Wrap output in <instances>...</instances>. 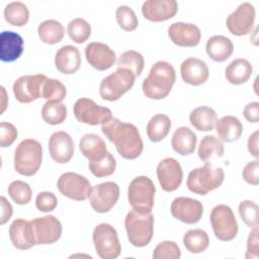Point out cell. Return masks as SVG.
Instances as JSON below:
<instances>
[{
    "label": "cell",
    "mask_w": 259,
    "mask_h": 259,
    "mask_svg": "<svg viewBox=\"0 0 259 259\" xmlns=\"http://www.w3.org/2000/svg\"><path fill=\"white\" fill-rule=\"evenodd\" d=\"M103 135L115 146L118 154L127 160L138 158L144 148L138 127L130 122L111 117L101 124Z\"/></svg>",
    "instance_id": "cell-1"
},
{
    "label": "cell",
    "mask_w": 259,
    "mask_h": 259,
    "mask_svg": "<svg viewBox=\"0 0 259 259\" xmlns=\"http://www.w3.org/2000/svg\"><path fill=\"white\" fill-rule=\"evenodd\" d=\"M176 80L174 67L165 61L156 62L147 78L144 79L142 89L146 97L154 100L164 99L169 95Z\"/></svg>",
    "instance_id": "cell-2"
},
{
    "label": "cell",
    "mask_w": 259,
    "mask_h": 259,
    "mask_svg": "<svg viewBox=\"0 0 259 259\" xmlns=\"http://www.w3.org/2000/svg\"><path fill=\"white\" fill-rule=\"evenodd\" d=\"M42 161V147L34 139L21 141L14 152V169L23 176L34 175Z\"/></svg>",
    "instance_id": "cell-3"
},
{
    "label": "cell",
    "mask_w": 259,
    "mask_h": 259,
    "mask_svg": "<svg viewBox=\"0 0 259 259\" xmlns=\"http://www.w3.org/2000/svg\"><path fill=\"white\" fill-rule=\"evenodd\" d=\"M124 227L130 243L135 247H145L153 238L154 217L151 212L142 213L132 209L124 219Z\"/></svg>",
    "instance_id": "cell-4"
},
{
    "label": "cell",
    "mask_w": 259,
    "mask_h": 259,
    "mask_svg": "<svg viewBox=\"0 0 259 259\" xmlns=\"http://www.w3.org/2000/svg\"><path fill=\"white\" fill-rule=\"evenodd\" d=\"M225 173L223 168L213 167L210 163H205L202 167L191 170L186 180L187 188L199 195H205L209 191L220 187L224 181Z\"/></svg>",
    "instance_id": "cell-5"
},
{
    "label": "cell",
    "mask_w": 259,
    "mask_h": 259,
    "mask_svg": "<svg viewBox=\"0 0 259 259\" xmlns=\"http://www.w3.org/2000/svg\"><path fill=\"white\" fill-rule=\"evenodd\" d=\"M156 187L147 176L134 178L127 188V200L133 209L147 213L151 212L155 202Z\"/></svg>",
    "instance_id": "cell-6"
},
{
    "label": "cell",
    "mask_w": 259,
    "mask_h": 259,
    "mask_svg": "<svg viewBox=\"0 0 259 259\" xmlns=\"http://www.w3.org/2000/svg\"><path fill=\"white\" fill-rule=\"evenodd\" d=\"M135 74L125 68H117L115 72L102 79L99 94L102 99L116 101L126 93L135 84Z\"/></svg>",
    "instance_id": "cell-7"
},
{
    "label": "cell",
    "mask_w": 259,
    "mask_h": 259,
    "mask_svg": "<svg viewBox=\"0 0 259 259\" xmlns=\"http://www.w3.org/2000/svg\"><path fill=\"white\" fill-rule=\"evenodd\" d=\"M92 239L97 255L101 259H115L120 255L121 246L116 230L109 224L97 225L92 234Z\"/></svg>",
    "instance_id": "cell-8"
},
{
    "label": "cell",
    "mask_w": 259,
    "mask_h": 259,
    "mask_svg": "<svg viewBox=\"0 0 259 259\" xmlns=\"http://www.w3.org/2000/svg\"><path fill=\"white\" fill-rule=\"evenodd\" d=\"M210 224L214 236L221 241H232L238 234V223L229 205H215L210 211Z\"/></svg>",
    "instance_id": "cell-9"
},
{
    "label": "cell",
    "mask_w": 259,
    "mask_h": 259,
    "mask_svg": "<svg viewBox=\"0 0 259 259\" xmlns=\"http://www.w3.org/2000/svg\"><path fill=\"white\" fill-rule=\"evenodd\" d=\"M74 115L79 122L89 125L102 124L112 117V112L105 106L98 105L90 98H79L74 103Z\"/></svg>",
    "instance_id": "cell-10"
},
{
    "label": "cell",
    "mask_w": 259,
    "mask_h": 259,
    "mask_svg": "<svg viewBox=\"0 0 259 259\" xmlns=\"http://www.w3.org/2000/svg\"><path fill=\"white\" fill-rule=\"evenodd\" d=\"M57 187L64 196L77 201L87 199L92 189L90 181L85 176L75 172L62 174L57 181Z\"/></svg>",
    "instance_id": "cell-11"
},
{
    "label": "cell",
    "mask_w": 259,
    "mask_h": 259,
    "mask_svg": "<svg viewBox=\"0 0 259 259\" xmlns=\"http://www.w3.org/2000/svg\"><path fill=\"white\" fill-rule=\"evenodd\" d=\"M47 78L42 74L24 75L17 78L12 86L16 100L21 103H29L42 98V87Z\"/></svg>",
    "instance_id": "cell-12"
},
{
    "label": "cell",
    "mask_w": 259,
    "mask_h": 259,
    "mask_svg": "<svg viewBox=\"0 0 259 259\" xmlns=\"http://www.w3.org/2000/svg\"><path fill=\"white\" fill-rule=\"evenodd\" d=\"M119 198V186L112 181L103 182L92 187L89 200L91 207L99 213L108 212Z\"/></svg>",
    "instance_id": "cell-13"
},
{
    "label": "cell",
    "mask_w": 259,
    "mask_h": 259,
    "mask_svg": "<svg viewBox=\"0 0 259 259\" xmlns=\"http://www.w3.org/2000/svg\"><path fill=\"white\" fill-rule=\"evenodd\" d=\"M35 245L56 243L62 235V224L54 215H45L30 221Z\"/></svg>",
    "instance_id": "cell-14"
},
{
    "label": "cell",
    "mask_w": 259,
    "mask_h": 259,
    "mask_svg": "<svg viewBox=\"0 0 259 259\" xmlns=\"http://www.w3.org/2000/svg\"><path fill=\"white\" fill-rule=\"evenodd\" d=\"M255 16V7L249 2H244L227 17L226 24L232 34L237 36L246 35L252 31Z\"/></svg>",
    "instance_id": "cell-15"
},
{
    "label": "cell",
    "mask_w": 259,
    "mask_h": 259,
    "mask_svg": "<svg viewBox=\"0 0 259 259\" xmlns=\"http://www.w3.org/2000/svg\"><path fill=\"white\" fill-rule=\"evenodd\" d=\"M171 214L178 221L193 225L200 221L203 213L202 203L194 198L179 196L171 203Z\"/></svg>",
    "instance_id": "cell-16"
},
{
    "label": "cell",
    "mask_w": 259,
    "mask_h": 259,
    "mask_svg": "<svg viewBox=\"0 0 259 259\" xmlns=\"http://www.w3.org/2000/svg\"><path fill=\"white\" fill-rule=\"evenodd\" d=\"M157 177L164 191L176 190L182 182L183 171L180 163L174 158H165L157 166Z\"/></svg>",
    "instance_id": "cell-17"
},
{
    "label": "cell",
    "mask_w": 259,
    "mask_h": 259,
    "mask_svg": "<svg viewBox=\"0 0 259 259\" xmlns=\"http://www.w3.org/2000/svg\"><path fill=\"white\" fill-rule=\"evenodd\" d=\"M170 40L178 47L192 48L199 44L201 32L197 25L186 22H174L168 27Z\"/></svg>",
    "instance_id": "cell-18"
},
{
    "label": "cell",
    "mask_w": 259,
    "mask_h": 259,
    "mask_svg": "<svg viewBox=\"0 0 259 259\" xmlns=\"http://www.w3.org/2000/svg\"><path fill=\"white\" fill-rule=\"evenodd\" d=\"M49 151L52 159L59 163H68L75 152V145L70 135L64 131L55 132L49 140Z\"/></svg>",
    "instance_id": "cell-19"
},
{
    "label": "cell",
    "mask_w": 259,
    "mask_h": 259,
    "mask_svg": "<svg viewBox=\"0 0 259 259\" xmlns=\"http://www.w3.org/2000/svg\"><path fill=\"white\" fill-rule=\"evenodd\" d=\"M85 57L87 62L98 71L111 68L116 60L115 53L106 44L99 41H93L86 46Z\"/></svg>",
    "instance_id": "cell-20"
},
{
    "label": "cell",
    "mask_w": 259,
    "mask_h": 259,
    "mask_svg": "<svg viewBox=\"0 0 259 259\" xmlns=\"http://www.w3.org/2000/svg\"><path fill=\"white\" fill-rule=\"evenodd\" d=\"M178 4L175 0H147L142 5L143 16L154 22L166 21L177 13Z\"/></svg>",
    "instance_id": "cell-21"
},
{
    "label": "cell",
    "mask_w": 259,
    "mask_h": 259,
    "mask_svg": "<svg viewBox=\"0 0 259 259\" xmlns=\"http://www.w3.org/2000/svg\"><path fill=\"white\" fill-rule=\"evenodd\" d=\"M182 80L192 86H198L205 83L209 76L206 63L197 58H187L180 66Z\"/></svg>",
    "instance_id": "cell-22"
},
{
    "label": "cell",
    "mask_w": 259,
    "mask_h": 259,
    "mask_svg": "<svg viewBox=\"0 0 259 259\" xmlns=\"http://www.w3.org/2000/svg\"><path fill=\"white\" fill-rule=\"evenodd\" d=\"M9 238L12 245L19 250H28L35 245L30 221L14 220L9 227Z\"/></svg>",
    "instance_id": "cell-23"
},
{
    "label": "cell",
    "mask_w": 259,
    "mask_h": 259,
    "mask_svg": "<svg viewBox=\"0 0 259 259\" xmlns=\"http://www.w3.org/2000/svg\"><path fill=\"white\" fill-rule=\"evenodd\" d=\"M23 53V39L15 31L4 30L0 34V60L10 63Z\"/></svg>",
    "instance_id": "cell-24"
},
{
    "label": "cell",
    "mask_w": 259,
    "mask_h": 259,
    "mask_svg": "<svg viewBox=\"0 0 259 259\" xmlns=\"http://www.w3.org/2000/svg\"><path fill=\"white\" fill-rule=\"evenodd\" d=\"M55 65L62 74L71 75L76 73L81 66L79 50L71 45L60 48L55 56Z\"/></svg>",
    "instance_id": "cell-25"
},
{
    "label": "cell",
    "mask_w": 259,
    "mask_h": 259,
    "mask_svg": "<svg viewBox=\"0 0 259 259\" xmlns=\"http://www.w3.org/2000/svg\"><path fill=\"white\" fill-rule=\"evenodd\" d=\"M205 51L211 60L225 62L232 56L234 45L232 40L225 35H212L206 41Z\"/></svg>",
    "instance_id": "cell-26"
},
{
    "label": "cell",
    "mask_w": 259,
    "mask_h": 259,
    "mask_svg": "<svg viewBox=\"0 0 259 259\" xmlns=\"http://www.w3.org/2000/svg\"><path fill=\"white\" fill-rule=\"evenodd\" d=\"M196 135L187 126H180L175 130L171 139L173 150L179 155L186 156L192 154L196 147Z\"/></svg>",
    "instance_id": "cell-27"
},
{
    "label": "cell",
    "mask_w": 259,
    "mask_h": 259,
    "mask_svg": "<svg viewBox=\"0 0 259 259\" xmlns=\"http://www.w3.org/2000/svg\"><path fill=\"white\" fill-rule=\"evenodd\" d=\"M79 149L89 162L99 160L107 153L105 142L95 134L84 135L79 142Z\"/></svg>",
    "instance_id": "cell-28"
},
{
    "label": "cell",
    "mask_w": 259,
    "mask_h": 259,
    "mask_svg": "<svg viewBox=\"0 0 259 259\" xmlns=\"http://www.w3.org/2000/svg\"><path fill=\"white\" fill-rule=\"evenodd\" d=\"M253 73V67L246 59L239 58L232 61L225 69L227 81L234 85L246 83Z\"/></svg>",
    "instance_id": "cell-29"
},
{
    "label": "cell",
    "mask_w": 259,
    "mask_h": 259,
    "mask_svg": "<svg viewBox=\"0 0 259 259\" xmlns=\"http://www.w3.org/2000/svg\"><path fill=\"white\" fill-rule=\"evenodd\" d=\"M215 130L219 138L226 143L237 141L243 132V125L239 118L233 115H226L217 120Z\"/></svg>",
    "instance_id": "cell-30"
},
{
    "label": "cell",
    "mask_w": 259,
    "mask_h": 259,
    "mask_svg": "<svg viewBox=\"0 0 259 259\" xmlns=\"http://www.w3.org/2000/svg\"><path fill=\"white\" fill-rule=\"evenodd\" d=\"M189 120L192 126L199 132L211 131L218 120L217 112L208 106H198L191 110Z\"/></svg>",
    "instance_id": "cell-31"
},
{
    "label": "cell",
    "mask_w": 259,
    "mask_h": 259,
    "mask_svg": "<svg viewBox=\"0 0 259 259\" xmlns=\"http://www.w3.org/2000/svg\"><path fill=\"white\" fill-rule=\"evenodd\" d=\"M39 39L48 45L60 42L65 35V28L60 21L55 19H47L39 23L37 27Z\"/></svg>",
    "instance_id": "cell-32"
},
{
    "label": "cell",
    "mask_w": 259,
    "mask_h": 259,
    "mask_svg": "<svg viewBox=\"0 0 259 259\" xmlns=\"http://www.w3.org/2000/svg\"><path fill=\"white\" fill-rule=\"evenodd\" d=\"M171 127V119L166 114H156L147 124V136L150 141L157 143L166 138Z\"/></svg>",
    "instance_id": "cell-33"
},
{
    "label": "cell",
    "mask_w": 259,
    "mask_h": 259,
    "mask_svg": "<svg viewBox=\"0 0 259 259\" xmlns=\"http://www.w3.org/2000/svg\"><path fill=\"white\" fill-rule=\"evenodd\" d=\"M224 145L214 136H205L198 146V157L204 163H209L213 158H221L224 156Z\"/></svg>",
    "instance_id": "cell-34"
},
{
    "label": "cell",
    "mask_w": 259,
    "mask_h": 259,
    "mask_svg": "<svg viewBox=\"0 0 259 259\" xmlns=\"http://www.w3.org/2000/svg\"><path fill=\"white\" fill-rule=\"evenodd\" d=\"M183 244L188 252L198 254L207 249L209 245V238L207 233L201 229L189 230L183 236Z\"/></svg>",
    "instance_id": "cell-35"
},
{
    "label": "cell",
    "mask_w": 259,
    "mask_h": 259,
    "mask_svg": "<svg viewBox=\"0 0 259 259\" xmlns=\"http://www.w3.org/2000/svg\"><path fill=\"white\" fill-rule=\"evenodd\" d=\"M5 20L13 26H23L29 19V11L27 6L20 1H12L8 3L3 11Z\"/></svg>",
    "instance_id": "cell-36"
},
{
    "label": "cell",
    "mask_w": 259,
    "mask_h": 259,
    "mask_svg": "<svg viewBox=\"0 0 259 259\" xmlns=\"http://www.w3.org/2000/svg\"><path fill=\"white\" fill-rule=\"evenodd\" d=\"M41 117L49 124H60L67 117V107L60 101H47L41 108Z\"/></svg>",
    "instance_id": "cell-37"
},
{
    "label": "cell",
    "mask_w": 259,
    "mask_h": 259,
    "mask_svg": "<svg viewBox=\"0 0 259 259\" xmlns=\"http://www.w3.org/2000/svg\"><path fill=\"white\" fill-rule=\"evenodd\" d=\"M144 66L145 60L143 55L134 50L123 52L117 60V68L128 69L135 74L136 77L142 74Z\"/></svg>",
    "instance_id": "cell-38"
},
{
    "label": "cell",
    "mask_w": 259,
    "mask_h": 259,
    "mask_svg": "<svg viewBox=\"0 0 259 259\" xmlns=\"http://www.w3.org/2000/svg\"><path fill=\"white\" fill-rule=\"evenodd\" d=\"M67 31L74 42L83 44L91 35V26L84 18L77 17L68 23Z\"/></svg>",
    "instance_id": "cell-39"
},
{
    "label": "cell",
    "mask_w": 259,
    "mask_h": 259,
    "mask_svg": "<svg viewBox=\"0 0 259 259\" xmlns=\"http://www.w3.org/2000/svg\"><path fill=\"white\" fill-rule=\"evenodd\" d=\"M88 167L95 177H106L114 173L116 168V161L112 154L107 152L103 158L89 162Z\"/></svg>",
    "instance_id": "cell-40"
},
{
    "label": "cell",
    "mask_w": 259,
    "mask_h": 259,
    "mask_svg": "<svg viewBox=\"0 0 259 259\" xmlns=\"http://www.w3.org/2000/svg\"><path fill=\"white\" fill-rule=\"evenodd\" d=\"M8 194L11 197V199L19 205L27 204L32 195V191L30 186L21 180H14L12 181L8 186Z\"/></svg>",
    "instance_id": "cell-41"
},
{
    "label": "cell",
    "mask_w": 259,
    "mask_h": 259,
    "mask_svg": "<svg viewBox=\"0 0 259 259\" xmlns=\"http://www.w3.org/2000/svg\"><path fill=\"white\" fill-rule=\"evenodd\" d=\"M67 95L66 86L57 79L47 78L42 87V98L47 101H60L62 102Z\"/></svg>",
    "instance_id": "cell-42"
},
{
    "label": "cell",
    "mask_w": 259,
    "mask_h": 259,
    "mask_svg": "<svg viewBox=\"0 0 259 259\" xmlns=\"http://www.w3.org/2000/svg\"><path fill=\"white\" fill-rule=\"evenodd\" d=\"M115 17L119 27L125 31H133L139 25V20L135 11L127 5L118 6L115 11Z\"/></svg>",
    "instance_id": "cell-43"
},
{
    "label": "cell",
    "mask_w": 259,
    "mask_h": 259,
    "mask_svg": "<svg viewBox=\"0 0 259 259\" xmlns=\"http://www.w3.org/2000/svg\"><path fill=\"white\" fill-rule=\"evenodd\" d=\"M258 205L252 200H243L239 204V213L242 221L250 228L258 227Z\"/></svg>",
    "instance_id": "cell-44"
},
{
    "label": "cell",
    "mask_w": 259,
    "mask_h": 259,
    "mask_svg": "<svg viewBox=\"0 0 259 259\" xmlns=\"http://www.w3.org/2000/svg\"><path fill=\"white\" fill-rule=\"evenodd\" d=\"M154 259H179L181 251L173 241H163L159 243L153 252Z\"/></svg>",
    "instance_id": "cell-45"
},
{
    "label": "cell",
    "mask_w": 259,
    "mask_h": 259,
    "mask_svg": "<svg viewBox=\"0 0 259 259\" xmlns=\"http://www.w3.org/2000/svg\"><path fill=\"white\" fill-rule=\"evenodd\" d=\"M58 205V198L53 192L42 191L36 195L35 206L39 211L50 212L53 211Z\"/></svg>",
    "instance_id": "cell-46"
},
{
    "label": "cell",
    "mask_w": 259,
    "mask_h": 259,
    "mask_svg": "<svg viewBox=\"0 0 259 259\" xmlns=\"http://www.w3.org/2000/svg\"><path fill=\"white\" fill-rule=\"evenodd\" d=\"M17 130L12 123L6 121L0 123V146L2 148L11 146L17 139Z\"/></svg>",
    "instance_id": "cell-47"
},
{
    "label": "cell",
    "mask_w": 259,
    "mask_h": 259,
    "mask_svg": "<svg viewBox=\"0 0 259 259\" xmlns=\"http://www.w3.org/2000/svg\"><path fill=\"white\" fill-rule=\"evenodd\" d=\"M242 176L244 180L252 185H258L259 183V163L258 160L248 162L243 169Z\"/></svg>",
    "instance_id": "cell-48"
},
{
    "label": "cell",
    "mask_w": 259,
    "mask_h": 259,
    "mask_svg": "<svg viewBox=\"0 0 259 259\" xmlns=\"http://www.w3.org/2000/svg\"><path fill=\"white\" fill-rule=\"evenodd\" d=\"M259 239H258V227L254 228L247 240V251L245 258L246 259H258L259 258Z\"/></svg>",
    "instance_id": "cell-49"
},
{
    "label": "cell",
    "mask_w": 259,
    "mask_h": 259,
    "mask_svg": "<svg viewBox=\"0 0 259 259\" xmlns=\"http://www.w3.org/2000/svg\"><path fill=\"white\" fill-rule=\"evenodd\" d=\"M243 114L249 122H252V123L258 122L259 121V102L254 101V102L248 103L243 110Z\"/></svg>",
    "instance_id": "cell-50"
},
{
    "label": "cell",
    "mask_w": 259,
    "mask_h": 259,
    "mask_svg": "<svg viewBox=\"0 0 259 259\" xmlns=\"http://www.w3.org/2000/svg\"><path fill=\"white\" fill-rule=\"evenodd\" d=\"M12 205L10 202L4 197L1 196V217H0V225H4L7 223L12 215Z\"/></svg>",
    "instance_id": "cell-51"
},
{
    "label": "cell",
    "mask_w": 259,
    "mask_h": 259,
    "mask_svg": "<svg viewBox=\"0 0 259 259\" xmlns=\"http://www.w3.org/2000/svg\"><path fill=\"white\" fill-rule=\"evenodd\" d=\"M258 139H259V132L255 131L252 135H250L249 139H248V151L249 153L254 156L256 159H258Z\"/></svg>",
    "instance_id": "cell-52"
}]
</instances>
